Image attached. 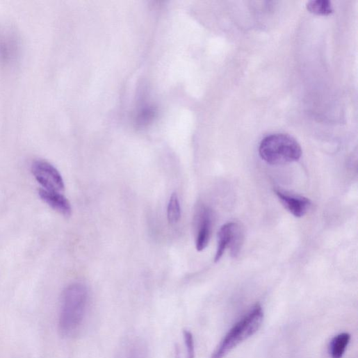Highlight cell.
<instances>
[{
  "mask_svg": "<svg viewBox=\"0 0 358 358\" xmlns=\"http://www.w3.org/2000/svg\"><path fill=\"white\" fill-rule=\"evenodd\" d=\"M88 302V292L81 284L67 287L62 295L59 329L63 336L74 335L82 325Z\"/></svg>",
  "mask_w": 358,
  "mask_h": 358,
  "instance_id": "obj_1",
  "label": "cell"
},
{
  "mask_svg": "<svg viewBox=\"0 0 358 358\" xmlns=\"http://www.w3.org/2000/svg\"><path fill=\"white\" fill-rule=\"evenodd\" d=\"M259 154L268 164L280 165L299 161L302 151L300 144L292 136L277 133L268 136L261 141Z\"/></svg>",
  "mask_w": 358,
  "mask_h": 358,
  "instance_id": "obj_2",
  "label": "cell"
},
{
  "mask_svg": "<svg viewBox=\"0 0 358 358\" xmlns=\"http://www.w3.org/2000/svg\"><path fill=\"white\" fill-rule=\"evenodd\" d=\"M263 320V309L260 304H257L225 335L215 350L212 358H222L238 344L254 335L261 327Z\"/></svg>",
  "mask_w": 358,
  "mask_h": 358,
  "instance_id": "obj_3",
  "label": "cell"
},
{
  "mask_svg": "<svg viewBox=\"0 0 358 358\" xmlns=\"http://www.w3.org/2000/svg\"><path fill=\"white\" fill-rule=\"evenodd\" d=\"M243 231L242 227L236 222H227L222 225L218 234V247L215 255V263H218L222 257L227 248L230 247L231 253L241 250L243 243Z\"/></svg>",
  "mask_w": 358,
  "mask_h": 358,
  "instance_id": "obj_4",
  "label": "cell"
},
{
  "mask_svg": "<svg viewBox=\"0 0 358 358\" xmlns=\"http://www.w3.org/2000/svg\"><path fill=\"white\" fill-rule=\"evenodd\" d=\"M32 172L43 189L58 193L65 190L60 173L50 163L43 160L35 161L32 165Z\"/></svg>",
  "mask_w": 358,
  "mask_h": 358,
  "instance_id": "obj_5",
  "label": "cell"
},
{
  "mask_svg": "<svg viewBox=\"0 0 358 358\" xmlns=\"http://www.w3.org/2000/svg\"><path fill=\"white\" fill-rule=\"evenodd\" d=\"M213 226V213L210 209L202 206L197 215V231L196 236V249L202 252L209 245Z\"/></svg>",
  "mask_w": 358,
  "mask_h": 358,
  "instance_id": "obj_6",
  "label": "cell"
},
{
  "mask_svg": "<svg viewBox=\"0 0 358 358\" xmlns=\"http://www.w3.org/2000/svg\"><path fill=\"white\" fill-rule=\"evenodd\" d=\"M275 192L285 209L295 217L304 216L311 206V201L307 197L291 194L281 189H275Z\"/></svg>",
  "mask_w": 358,
  "mask_h": 358,
  "instance_id": "obj_7",
  "label": "cell"
},
{
  "mask_svg": "<svg viewBox=\"0 0 358 358\" xmlns=\"http://www.w3.org/2000/svg\"><path fill=\"white\" fill-rule=\"evenodd\" d=\"M38 194L42 200L61 215L69 217L72 215V206L69 200L61 193L53 192L41 188Z\"/></svg>",
  "mask_w": 358,
  "mask_h": 358,
  "instance_id": "obj_8",
  "label": "cell"
},
{
  "mask_svg": "<svg viewBox=\"0 0 358 358\" xmlns=\"http://www.w3.org/2000/svg\"><path fill=\"white\" fill-rule=\"evenodd\" d=\"M350 336L348 333H341L333 338L329 345V352L332 358H341L343 355Z\"/></svg>",
  "mask_w": 358,
  "mask_h": 358,
  "instance_id": "obj_9",
  "label": "cell"
},
{
  "mask_svg": "<svg viewBox=\"0 0 358 358\" xmlns=\"http://www.w3.org/2000/svg\"><path fill=\"white\" fill-rule=\"evenodd\" d=\"M168 218L170 224H176L181 218V206L177 193H173L168 206Z\"/></svg>",
  "mask_w": 358,
  "mask_h": 358,
  "instance_id": "obj_10",
  "label": "cell"
},
{
  "mask_svg": "<svg viewBox=\"0 0 358 358\" xmlns=\"http://www.w3.org/2000/svg\"><path fill=\"white\" fill-rule=\"evenodd\" d=\"M307 10L318 15H329L333 13L332 3L327 0H316L311 1L307 5Z\"/></svg>",
  "mask_w": 358,
  "mask_h": 358,
  "instance_id": "obj_11",
  "label": "cell"
},
{
  "mask_svg": "<svg viewBox=\"0 0 358 358\" xmlns=\"http://www.w3.org/2000/svg\"><path fill=\"white\" fill-rule=\"evenodd\" d=\"M184 338L186 348V358L195 357V344L192 333L188 330L184 331Z\"/></svg>",
  "mask_w": 358,
  "mask_h": 358,
  "instance_id": "obj_12",
  "label": "cell"
},
{
  "mask_svg": "<svg viewBox=\"0 0 358 358\" xmlns=\"http://www.w3.org/2000/svg\"><path fill=\"white\" fill-rule=\"evenodd\" d=\"M143 346L136 348L131 351L129 358H147V354Z\"/></svg>",
  "mask_w": 358,
  "mask_h": 358,
  "instance_id": "obj_13",
  "label": "cell"
}]
</instances>
